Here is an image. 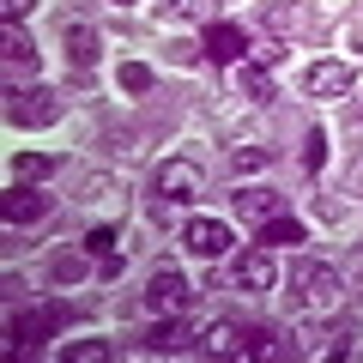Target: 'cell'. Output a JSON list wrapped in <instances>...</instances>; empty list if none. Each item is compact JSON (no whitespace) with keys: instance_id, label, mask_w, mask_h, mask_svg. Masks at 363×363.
I'll use <instances>...</instances> for the list:
<instances>
[{"instance_id":"6da1fadb","label":"cell","mask_w":363,"mask_h":363,"mask_svg":"<svg viewBox=\"0 0 363 363\" xmlns=\"http://www.w3.org/2000/svg\"><path fill=\"white\" fill-rule=\"evenodd\" d=\"M212 285L236 291V297H260V291L279 285V260H272V248H236V255H224V272H212Z\"/></svg>"},{"instance_id":"7a4b0ae2","label":"cell","mask_w":363,"mask_h":363,"mask_svg":"<svg viewBox=\"0 0 363 363\" xmlns=\"http://www.w3.org/2000/svg\"><path fill=\"white\" fill-rule=\"evenodd\" d=\"M291 303L297 309H315V315H333L345 303V279L327 260H297V272H291Z\"/></svg>"},{"instance_id":"3957f363","label":"cell","mask_w":363,"mask_h":363,"mask_svg":"<svg viewBox=\"0 0 363 363\" xmlns=\"http://www.w3.org/2000/svg\"><path fill=\"white\" fill-rule=\"evenodd\" d=\"M6 121L25 128V133L55 128V121H61V97H55L49 85H13V91H6Z\"/></svg>"},{"instance_id":"277c9868","label":"cell","mask_w":363,"mask_h":363,"mask_svg":"<svg viewBox=\"0 0 363 363\" xmlns=\"http://www.w3.org/2000/svg\"><path fill=\"white\" fill-rule=\"evenodd\" d=\"M152 188H157L164 206H194V200L206 194V169H200L194 157H169V164H157Z\"/></svg>"},{"instance_id":"5b68a950","label":"cell","mask_w":363,"mask_h":363,"mask_svg":"<svg viewBox=\"0 0 363 363\" xmlns=\"http://www.w3.org/2000/svg\"><path fill=\"white\" fill-rule=\"evenodd\" d=\"M188 303H194V285H188L182 267H157L152 279H145V309L152 315H182Z\"/></svg>"},{"instance_id":"8992f818","label":"cell","mask_w":363,"mask_h":363,"mask_svg":"<svg viewBox=\"0 0 363 363\" xmlns=\"http://www.w3.org/2000/svg\"><path fill=\"white\" fill-rule=\"evenodd\" d=\"M61 321H67V309H61V303L25 309V315H13V321H6V345H13V351H37V345H43V339H49Z\"/></svg>"},{"instance_id":"52a82bcc","label":"cell","mask_w":363,"mask_h":363,"mask_svg":"<svg viewBox=\"0 0 363 363\" xmlns=\"http://www.w3.org/2000/svg\"><path fill=\"white\" fill-rule=\"evenodd\" d=\"M182 248L200 260H224V255H236V236L224 218H188L182 224Z\"/></svg>"},{"instance_id":"ba28073f","label":"cell","mask_w":363,"mask_h":363,"mask_svg":"<svg viewBox=\"0 0 363 363\" xmlns=\"http://www.w3.org/2000/svg\"><path fill=\"white\" fill-rule=\"evenodd\" d=\"M351 85H357L351 61H309L303 67V91L309 97H351Z\"/></svg>"},{"instance_id":"9c48e42d","label":"cell","mask_w":363,"mask_h":363,"mask_svg":"<svg viewBox=\"0 0 363 363\" xmlns=\"http://www.w3.org/2000/svg\"><path fill=\"white\" fill-rule=\"evenodd\" d=\"M260 30H272V37H303V30H315V13L303 6V0H260Z\"/></svg>"},{"instance_id":"30bf717a","label":"cell","mask_w":363,"mask_h":363,"mask_svg":"<svg viewBox=\"0 0 363 363\" xmlns=\"http://www.w3.org/2000/svg\"><path fill=\"white\" fill-rule=\"evenodd\" d=\"M61 49H67V67H79V73H91V67L104 61V37L85 18H67L61 25Z\"/></svg>"},{"instance_id":"8fae6325","label":"cell","mask_w":363,"mask_h":363,"mask_svg":"<svg viewBox=\"0 0 363 363\" xmlns=\"http://www.w3.org/2000/svg\"><path fill=\"white\" fill-rule=\"evenodd\" d=\"M242 49H248V30H242V25H230V18L206 25V37H200V55H206V61H218V67H230Z\"/></svg>"},{"instance_id":"7c38bea8","label":"cell","mask_w":363,"mask_h":363,"mask_svg":"<svg viewBox=\"0 0 363 363\" xmlns=\"http://www.w3.org/2000/svg\"><path fill=\"white\" fill-rule=\"evenodd\" d=\"M37 218H49V194L43 188H30V182H18L13 194H6V224H37Z\"/></svg>"},{"instance_id":"4fadbf2b","label":"cell","mask_w":363,"mask_h":363,"mask_svg":"<svg viewBox=\"0 0 363 363\" xmlns=\"http://www.w3.org/2000/svg\"><path fill=\"white\" fill-rule=\"evenodd\" d=\"M0 55H6V73H13V79H18V73H25V79H37V67H43V61H37V43H30L25 30H18V25L6 30V43H0Z\"/></svg>"},{"instance_id":"5bb4252c","label":"cell","mask_w":363,"mask_h":363,"mask_svg":"<svg viewBox=\"0 0 363 363\" xmlns=\"http://www.w3.org/2000/svg\"><path fill=\"white\" fill-rule=\"evenodd\" d=\"M236 212L255 218V224H267V218L285 212V194H272V188H242V194H236Z\"/></svg>"},{"instance_id":"9a60e30c","label":"cell","mask_w":363,"mask_h":363,"mask_svg":"<svg viewBox=\"0 0 363 363\" xmlns=\"http://www.w3.org/2000/svg\"><path fill=\"white\" fill-rule=\"evenodd\" d=\"M236 85H242L248 104H272V97H279V85H272L267 67H242V73H236Z\"/></svg>"},{"instance_id":"2e32d148","label":"cell","mask_w":363,"mask_h":363,"mask_svg":"<svg viewBox=\"0 0 363 363\" xmlns=\"http://www.w3.org/2000/svg\"><path fill=\"white\" fill-rule=\"evenodd\" d=\"M279 333H267V327H248L242 339H236V357H279Z\"/></svg>"},{"instance_id":"e0dca14e","label":"cell","mask_w":363,"mask_h":363,"mask_svg":"<svg viewBox=\"0 0 363 363\" xmlns=\"http://www.w3.org/2000/svg\"><path fill=\"white\" fill-rule=\"evenodd\" d=\"M260 242H267V248H291V242H303V224L279 212V218H267V224H260Z\"/></svg>"},{"instance_id":"ac0fdd59","label":"cell","mask_w":363,"mask_h":363,"mask_svg":"<svg viewBox=\"0 0 363 363\" xmlns=\"http://www.w3.org/2000/svg\"><path fill=\"white\" fill-rule=\"evenodd\" d=\"M188 345V327L176 321V315H169V321H157L152 333H145V351H182Z\"/></svg>"},{"instance_id":"d6986e66","label":"cell","mask_w":363,"mask_h":363,"mask_svg":"<svg viewBox=\"0 0 363 363\" xmlns=\"http://www.w3.org/2000/svg\"><path fill=\"white\" fill-rule=\"evenodd\" d=\"M272 164V145H260V140H236V152H230V169H267Z\"/></svg>"},{"instance_id":"ffe728a7","label":"cell","mask_w":363,"mask_h":363,"mask_svg":"<svg viewBox=\"0 0 363 363\" xmlns=\"http://www.w3.org/2000/svg\"><path fill=\"white\" fill-rule=\"evenodd\" d=\"M67 363H109V339H73V345H61Z\"/></svg>"},{"instance_id":"44dd1931","label":"cell","mask_w":363,"mask_h":363,"mask_svg":"<svg viewBox=\"0 0 363 363\" xmlns=\"http://www.w3.org/2000/svg\"><path fill=\"white\" fill-rule=\"evenodd\" d=\"M85 255H97V260L121 255V230H116V224H97V230L85 236Z\"/></svg>"},{"instance_id":"7402d4cb","label":"cell","mask_w":363,"mask_h":363,"mask_svg":"<svg viewBox=\"0 0 363 363\" xmlns=\"http://www.w3.org/2000/svg\"><path fill=\"white\" fill-rule=\"evenodd\" d=\"M49 169H55V157H43V152H18V157H13V176H18V182H43Z\"/></svg>"},{"instance_id":"603a6c76","label":"cell","mask_w":363,"mask_h":363,"mask_svg":"<svg viewBox=\"0 0 363 363\" xmlns=\"http://www.w3.org/2000/svg\"><path fill=\"white\" fill-rule=\"evenodd\" d=\"M116 194H121L116 176H85V194H79V200H85V206H97V200H116Z\"/></svg>"},{"instance_id":"cb8c5ba5","label":"cell","mask_w":363,"mask_h":363,"mask_svg":"<svg viewBox=\"0 0 363 363\" xmlns=\"http://www.w3.org/2000/svg\"><path fill=\"white\" fill-rule=\"evenodd\" d=\"M255 55H260V67H279V61H285V55H291V43H285V37H272V30H260Z\"/></svg>"},{"instance_id":"d4e9b609","label":"cell","mask_w":363,"mask_h":363,"mask_svg":"<svg viewBox=\"0 0 363 363\" xmlns=\"http://www.w3.org/2000/svg\"><path fill=\"white\" fill-rule=\"evenodd\" d=\"M152 67H145V61H121V91H152Z\"/></svg>"},{"instance_id":"484cf974","label":"cell","mask_w":363,"mask_h":363,"mask_svg":"<svg viewBox=\"0 0 363 363\" xmlns=\"http://www.w3.org/2000/svg\"><path fill=\"white\" fill-rule=\"evenodd\" d=\"M321 164H327V133H321V128H309V140H303V169L315 176Z\"/></svg>"},{"instance_id":"4316f807","label":"cell","mask_w":363,"mask_h":363,"mask_svg":"<svg viewBox=\"0 0 363 363\" xmlns=\"http://www.w3.org/2000/svg\"><path fill=\"white\" fill-rule=\"evenodd\" d=\"M200 345H206V351H236V327L230 321H212L206 333H200Z\"/></svg>"},{"instance_id":"83f0119b","label":"cell","mask_w":363,"mask_h":363,"mask_svg":"<svg viewBox=\"0 0 363 363\" xmlns=\"http://www.w3.org/2000/svg\"><path fill=\"white\" fill-rule=\"evenodd\" d=\"M157 18H164V25H182V18H200V0H157Z\"/></svg>"},{"instance_id":"f1b7e54d","label":"cell","mask_w":363,"mask_h":363,"mask_svg":"<svg viewBox=\"0 0 363 363\" xmlns=\"http://www.w3.org/2000/svg\"><path fill=\"white\" fill-rule=\"evenodd\" d=\"M49 279H55V285H79V279H85V260H79V255H61V260L49 267Z\"/></svg>"},{"instance_id":"f546056e","label":"cell","mask_w":363,"mask_h":363,"mask_svg":"<svg viewBox=\"0 0 363 363\" xmlns=\"http://www.w3.org/2000/svg\"><path fill=\"white\" fill-rule=\"evenodd\" d=\"M0 13H6V25H18L25 13H37V0H0Z\"/></svg>"},{"instance_id":"4dcf8cb0","label":"cell","mask_w":363,"mask_h":363,"mask_svg":"<svg viewBox=\"0 0 363 363\" xmlns=\"http://www.w3.org/2000/svg\"><path fill=\"white\" fill-rule=\"evenodd\" d=\"M345 291H357V297H363V248L351 255V267H345Z\"/></svg>"},{"instance_id":"1f68e13d","label":"cell","mask_w":363,"mask_h":363,"mask_svg":"<svg viewBox=\"0 0 363 363\" xmlns=\"http://www.w3.org/2000/svg\"><path fill=\"white\" fill-rule=\"evenodd\" d=\"M169 61H182V67H194V61H200V43H169Z\"/></svg>"},{"instance_id":"d6a6232c","label":"cell","mask_w":363,"mask_h":363,"mask_svg":"<svg viewBox=\"0 0 363 363\" xmlns=\"http://www.w3.org/2000/svg\"><path fill=\"white\" fill-rule=\"evenodd\" d=\"M109 6H140V0H109Z\"/></svg>"}]
</instances>
